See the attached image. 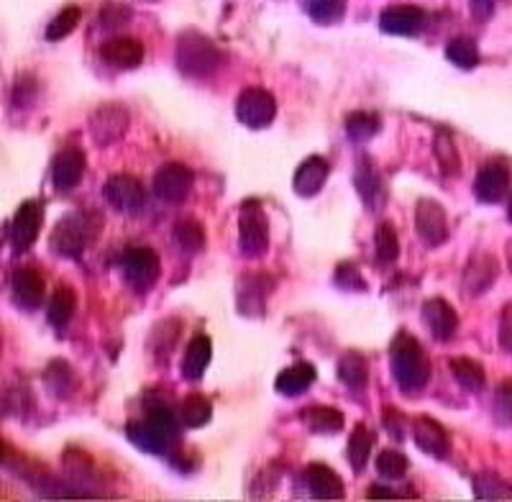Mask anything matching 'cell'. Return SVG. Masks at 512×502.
Segmentation results:
<instances>
[{
    "mask_svg": "<svg viewBox=\"0 0 512 502\" xmlns=\"http://www.w3.org/2000/svg\"><path fill=\"white\" fill-rule=\"evenodd\" d=\"M390 372L392 380L397 382L405 395H418L423 387L428 385L431 377V362L425 357V351L420 349L418 339L413 333L402 331L392 339L390 346Z\"/></svg>",
    "mask_w": 512,
    "mask_h": 502,
    "instance_id": "6da1fadb",
    "label": "cell"
},
{
    "mask_svg": "<svg viewBox=\"0 0 512 502\" xmlns=\"http://www.w3.org/2000/svg\"><path fill=\"white\" fill-rule=\"evenodd\" d=\"M223 54L216 47V41L205 36L203 31L185 29L177 36L175 65L190 80H205L221 70Z\"/></svg>",
    "mask_w": 512,
    "mask_h": 502,
    "instance_id": "7a4b0ae2",
    "label": "cell"
},
{
    "mask_svg": "<svg viewBox=\"0 0 512 502\" xmlns=\"http://www.w3.org/2000/svg\"><path fill=\"white\" fill-rule=\"evenodd\" d=\"M103 218L93 211H75L59 218L49 236V249L64 259H80L90 244L98 239Z\"/></svg>",
    "mask_w": 512,
    "mask_h": 502,
    "instance_id": "3957f363",
    "label": "cell"
},
{
    "mask_svg": "<svg viewBox=\"0 0 512 502\" xmlns=\"http://www.w3.org/2000/svg\"><path fill=\"white\" fill-rule=\"evenodd\" d=\"M239 249L246 259H259L269 249V218L259 200H244L239 208Z\"/></svg>",
    "mask_w": 512,
    "mask_h": 502,
    "instance_id": "277c9868",
    "label": "cell"
},
{
    "mask_svg": "<svg viewBox=\"0 0 512 502\" xmlns=\"http://www.w3.org/2000/svg\"><path fill=\"white\" fill-rule=\"evenodd\" d=\"M162 264H159V254L146 246H131L123 251L121 257V275L123 282L134 292H149L159 280Z\"/></svg>",
    "mask_w": 512,
    "mask_h": 502,
    "instance_id": "5b68a950",
    "label": "cell"
},
{
    "mask_svg": "<svg viewBox=\"0 0 512 502\" xmlns=\"http://www.w3.org/2000/svg\"><path fill=\"white\" fill-rule=\"evenodd\" d=\"M128 126H131V116L121 103H103L88 118L90 136L100 149L118 144L128 134Z\"/></svg>",
    "mask_w": 512,
    "mask_h": 502,
    "instance_id": "8992f818",
    "label": "cell"
},
{
    "mask_svg": "<svg viewBox=\"0 0 512 502\" xmlns=\"http://www.w3.org/2000/svg\"><path fill=\"white\" fill-rule=\"evenodd\" d=\"M236 118L246 129L262 131L277 118V100L264 88H246L236 100Z\"/></svg>",
    "mask_w": 512,
    "mask_h": 502,
    "instance_id": "52a82bcc",
    "label": "cell"
},
{
    "mask_svg": "<svg viewBox=\"0 0 512 502\" xmlns=\"http://www.w3.org/2000/svg\"><path fill=\"white\" fill-rule=\"evenodd\" d=\"M274 290V277L264 272H246L236 285V310L246 318H262L267 298Z\"/></svg>",
    "mask_w": 512,
    "mask_h": 502,
    "instance_id": "ba28073f",
    "label": "cell"
},
{
    "mask_svg": "<svg viewBox=\"0 0 512 502\" xmlns=\"http://www.w3.org/2000/svg\"><path fill=\"white\" fill-rule=\"evenodd\" d=\"M192 185H195V175H192L190 167L180 162H167L162 164L157 172H154L152 190L162 203L177 205L182 200H187V195L192 193Z\"/></svg>",
    "mask_w": 512,
    "mask_h": 502,
    "instance_id": "9c48e42d",
    "label": "cell"
},
{
    "mask_svg": "<svg viewBox=\"0 0 512 502\" xmlns=\"http://www.w3.org/2000/svg\"><path fill=\"white\" fill-rule=\"evenodd\" d=\"M41 221H44V211H41L39 200H24L18 205V211L13 213L11 223H8V241H11L13 251L24 254L36 244Z\"/></svg>",
    "mask_w": 512,
    "mask_h": 502,
    "instance_id": "30bf717a",
    "label": "cell"
},
{
    "mask_svg": "<svg viewBox=\"0 0 512 502\" xmlns=\"http://www.w3.org/2000/svg\"><path fill=\"white\" fill-rule=\"evenodd\" d=\"M105 203L123 216H139L146 205V193L139 180L128 175H113L103 185Z\"/></svg>",
    "mask_w": 512,
    "mask_h": 502,
    "instance_id": "8fae6325",
    "label": "cell"
},
{
    "mask_svg": "<svg viewBox=\"0 0 512 502\" xmlns=\"http://www.w3.org/2000/svg\"><path fill=\"white\" fill-rule=\"evenodd\" d=\"M415 231H418V236L423 239V244L431 246V249L446 244L448 241L446 208L431 198L418 200V205H415Z\"/></svg>",
    "mask_w": 512,
    "mask_h": 502,
    "instance_id": "7c38bea8",
    "label": "cell"
},
{
    "mask_svg": "<svg viewBox=\"0 0 512 502\" xmlns=\"http://www.w3.org/2000/svg\"><path fill=\"white\" fill-rule=\"evenodd\" d=\"M44 295H47V287H44V277L36 272V269H16L11 277V300L18 310L24 313H34L44 305Z\"/></svg>",
    "mask_w": 512,
    "mask_h": 502,
    "instance_id": "4fadbf2b",
    "label": "cell"
},
{
    "mask_svg": "<svg viewBox=\"0 0 512 502\" xmlns=\"http://www.w3.org/2000/svg\"><path fill=\"white\" fill-rule=\"evenodd\" d=\"M425 26V11L418 6H387L379 13V29L390 36H418Z\"/></svg>",
    "mask_w": 512,
    "mask_h": 502,
    "instance_id": "5bb4252c",
    "label": "cell"
},
{
    "mask_svg": "<svg viewBox=\"0 0 512 502\" xmlns=\"http://www.w3.org/2000/svg\"><path fill=\"white\" fill-rule=\"evenodd\" d=\"M497 275H500V262H497L495 254L477 251L464 267V292L472 298H479L495 285Z\"/></svg>",
    "mask_w": 512,
    "mask_h": 502,
    "instance_id": "9a60e30c",
    "label": "cell"
},
{
    "mask_svg": "<svg viewBox=\"0 0 512 502\" xmlns=\"http://www.w3.org/2000/svg\"><path fill=\"white\" fill-rule=\"evenodd\" d=\"M85 164H88V157L77 146H67L54 157L52 182L59 193H72L80 185L82 175H85Z\"/></svg>",
    "mask_w": 512,
    "mask_h": 502,
    "instance_id": "2e32d148",
    "label": "cell"
},
{
    "mask_svg": "<svg viewBox=\"0 0 512 502\" xmlns=\"http://www.w3.org/2000/svg\"><path fill=\"white\" fill-rule=\"evenodd\" d=\"M100 57L116 70H136L144 62V44L134 36H111L100 44Z\"/></svg>",
    "mask_w": 512,
    "mask_h": 502,
    "instance_id": "e0dca14e",
    "label": "cell"
},
{
    "mask_svg": "<svg viewBox=\"0 0 512 502\" xmlns=\"http://www.w3.org/2000/svg\"><path fill=\"white\" fill-rule=\"evenodd\" d=\"M507 190H510V172L500 162L484 164L482 170L477 172V177H474V195L484 205L500 203L507 195Z\"/></svg>",
    "mask_w": 512,
    "mask_h": 502,
    "instance_id": "ac0fdd59",
    "label": "cell"
},
{
    "mask_svg": "<svg viewBox=\"0 0 512 502\" xmlns=\"http://www.w3.org/2000/svg\"><path fill=\"white\" fill-rule=\"evenodd\" d=\"M413 438L418 449L423 454L433 456V459H448L451 454V438L443 431V426L428 415H420L413 423Z\"/></svg>",
    "mask_w": 512,
    "mask_h": 502,
    "instance_id": "d6986e66",
    "label": "cell"
},
{
    "mask_svg": "<svg viewBox=\"0 0 512 502\" xmlns=\"http://www.w3.org/2000/svg\"><path fill=\"white\" fill-rule=\"evenodd\" d=\"M303 482L315 500H344V479L338 477L328 464H310L303 472Z\"/></svg>",
    "mask_w": 512,
    "mask_h": 502,
    "instance_id": "ffe728a7",
    "label": "cell"
},
{
    "mask_svg": "<svg viewBox=\"0 0 512 502\" xmlns=\"http://www.w3.org/2000/svg\"><path fill=\"white\" fill-rule=\"evenodd\" d=\"M423 321L436 341L454 339V333L459 331V313L443 298H431L423 305Z\"/></svg>",
    "mask_w": 512,
    "mask_h": 502,
    "instance_id": "44dd1931",
    "label": "cell"
},
{
    "mask_svg": "<svg viewBox=\"0 0 512 502\" xmlns=\"http://www.w3.org/2000/svg\"><path fill=\"white\" fill-rule=\"evenodd\" d=\"M328 175H331V167L323 157H308L300 167L295 170L292 177V190L300 198H315V195L326 187Z\"/></svg>",
    "mask_w": 512,
    "mask_h": 502,
    "instance_id": "7402d4cb",
    "label": "cell"
},
{
    "mask_svg": "<svg viewBox=\"0 0 512 502\" xmlns=\"http://www.w3.org/2000/svg\"><path fill=\"white\" fill-rule=\"evenodd\" d=\"M144 418L149 423H154L169 441H175V438L180 436V415L175 413V408H172L159 392H146Z\"/></svg>",
    "mask_w": 512,
    "mask_h": 502,
    "instance_id": "603a6c76",
    "label": "cell"
},
{
    "mask_svg": "<svg viewBox=\"0 0 512 502\" xmlns=\"http://www.w3.org/2000/svg\"><path fill=\"white\" fill-rule=\"evenodd\" d=\"M315 377H318V372H315L313 364L297 362L277 374V380H274V390L285 397H300V395H305L310 387H313Z\"/></svg>",
    "mask_w": 512,
    "mask_h": 502,
    "instance_id": "cb8c5ba5",
    "label": "cell"
},
{
    "mask_svg": "<svg viewBox=\"0 0 512 502\" xmlns=\"http://www.w3.org/2000/svg\"><path fill=\"white\" fill-rule=\"evenodd\" d=\"M300 421L315 436H336L344 431V413L331 405H308L300 415Z\"/></svg>",
    "mask_w": 512,
    "mask_h": 502,
    "instance_id": "d4e9b609",
    "label": "cell"
},
{
    "mask_svg": "<svg viewBox=\"0 0 512 502\" xmlns=\"http://www.w3.org/2000/svg\"><path fill=\"white\" fill-rule=\"evenodd\" d=\"M210 359H213V341H210V336L200 333L190 341L185 357H182V377L187 382L203 380L205 369L210 367Z\"/></svg>",
    "mask_w": 512,
    "mask_h": 502,
    "instance_id": "484cf974",
    "label": "cell"
},
{
    "mask_svg": "<svg viewBox=\"0 0 512 502\" xmlns=\"http://www.w3.org/2000/svg\"><path fill=\"white\" fill-rule=\"evenodd\" d=\"M354 187L369 211H382L384 208V182H382V175L374 170V164L364 162L359 170L354 172Z\"/></svg>",
    "mask_w": 512,
    "mask_h": 502,
    "instance_id": "4316f807",
    "label": "cell"
},
{
    "mask_svg": "<svg viewBox=\"0 0 512 502\" xmlns=\"http://www.w3.org/2000/svg\"><path fill=\"white\" fill-rule=\"evenodd\" d=\"M126 438L136 449H141L144 454H154V456H162L169 446V438L159 431L154 423L144 421H136V423H128L126 426Z\"/></svg>",
    "mask_w": 512,
    "mask_h": 502,
    "instance_id": "83f0119b",
    "label": "cell"
},
{
    "mask_svg": "<svg viewBox=\"0 0 512 502\" xmlns=\"http://www.w3.org/2000/svg\"><path fill=\"white\" fill-rule=\"evenodd\" d=\"M336 377L344 382L346 387H351V390H361L369 380L367 357L359 354V351H346V354H341L336 364Z\"/></svg>",
    "mask_w": 512,
    "mask_h": 502,
    "instance_id": "f1b7e54d",
    "label": "cell"
},
{
    "mask_svg": "<svg viewBox=\"0 0 512 502\" xmlns=\"http://www.w3.org/2000/svg\"><path fill=\"white\" fill-rule=\"evenodd\" d=\"M75 308H77V295L72 287L62 285L52 292V300L47 305V321L49 326L57 328V331H64L67 323L72 321L75 316Z\"/></svg>",
    "mask_w": 512,
    "mask_h": 502,
    "instance_id": "f546056e",
    "label": "cell"
},
{
    "mask_svg": "<svg viewBox=\"0 0 512 502\" xmlns=\"http://www.w3.org/2000/svg\"><path fill=\"white\" fill-rule=\"evenodd\" d=\"M433 154L438 159V167L446 177H456L461 172V154L456 149V141L451 136V131L438 129L433 136Z\"/></svg>",
    "mask_w": 512,
    "mask_h": 502,
    "instance_id": "4dcf8cb0",
    "label": "cell"
},
{
    "mask_svg": "<svg viewBox=\"0 0 512 502\" xmlns=\"http://www.w3.org/2000/svg\"><path fill=\"white\" fill-rule=\"evenodd\" d=\"M41 380L47 385L49 395L59 397H70L72 390H75V374H72V367L64 359H54V362L47 364L44 374H41Z\"/></svg>",
    "mask_w": 512,
    "mask_h": 502,
    "instance_id": "1f68e13d",
    "label": "cell"
},
{
    "mask_svg": "<svg viewBox=\"0 0 512 502\" xmlns=\"http://www.w3.org/2000/svg\"><path fill=\"white\" fill-rule=\"evenodd\" d=\"M451 374H454L456 385L466 392H482L487 385V377H484L482 364L474 362L469 357H454L451 359Z\"/></svg>",
    "mask_w": 512,
    "mask_h": 502,
    "instance_id": "d6a6232c",
    "label": "cell"
},
{
    "mask_svg": "<svg viewBox=\"0 0 512 502\" xmlns=\"http://www.w3.org/2000/svg\"><path fill=\"white\" fill-rule=\"evenodd\" d=\"M346 136L351 141H372L382 131V118L374 111H354L346 116Z\"/></svg>",
    "mask_w": 512,
    "mask_h": 502,
    "instance_id": "836d02e7",
    "label": "cell"
},
{
    "mask_svg": "<svg viewBox=\"0 0 512 502\" xmlns=\"http://www.w3.org/2000/svg\"><path fill=\"white\" fill-rule=\"evenodd\" d=\"M210 418H213V403H210L205 395L192 392V395H187L185 400H182V405H180L182 426L203 428V426H208Z\"/></svg>",
    "mask_w": 512,
    "mask_h": 502,
    "instance_id": "e575fe53",
    "label": "cell"
},
{
    "mask_svg": "<svg viewBox=\"0 0 512 502\" xmlns=\"http://www.w3.org/2000/svg\"><path fill=\"white\" fill-rule=\"evenodd\" d=\"M446 59L459 70H474L479 65L477 41L469 36H456L446 44Z\"/></svg>",
    "mask_w": 512,
    "mask_h": 502,
    "instance_id": "d590c367",
    "label": "cell"
},
{
    "mask_svg": "<svg viewBox=\"0 0 512 502\" xmlns=\"http://www.w3.org/2000/svg\"><path fill=\"white\" fill-rule=\"evenodd\" d=\"M372 433H369L367 426H356L349 436V444H346V459H349L351 469L354 472H361L367 467L369 454H372Z\"/></svg>",
    "mask_w": 512,
    "mask_h": 502,
    "instance_id": "8d00e7d4",
    "label": "cell"
},
{
    "mask_svg": "<svg viewBox=\"0 0 512 502\" xmlns=\"http://www.w3.org/2000/svg\"><path fill=\"white\" fill-rule=\"evenodd\" d=\"M374 249H377V262L379 264H395L400 257V239L397 231L390 221H382L374 231Z\"/></svg>",
    "mask_w": 512,
    "mask_h": 502,
    "instance_id": "74e56055",
    "label": "cell"
},
{
    "mask_svg": "<svg viewBox=\"0 0 512 502\" xmlns=\"http://www.w3.org/2000/svg\"><path fill=\"white\" fill-rule=\"evenodd\" d=\"M305 13L318 26L338 24L346 13V0H305Z\"/></svg>",
    "mask_w": 512,
    "mask_h": 502,
    "instance_id": "f35d334b",
    "label": "cell"
},
{
    "mask_svg": "<svg viewBox=\"0 0 512 502\" xmlns=\"http://www.w3.org/2000/svg\"><path fill=\"white\" fill-rule=\"evenodd\" d=\"M172 236H175L177 246L185 254H200L205 249V228L198 221H192V218H185V221L177 223L172 228Z\"/></svg>",
    "mask_w": 512,
    "mask_h": 502,
    "instance_id": "ab89813d",
    "label": "cell"
},
{
    "mask_svg": "<svg viewBox=\"0 0 512 502\" xmlns=\"http://www.w3.org/2000/svg\"><path fill=\"white\" fill-rule=\"evenodd\" d=\"M474 497L479 500H512V485L495 472H482L474 477Z\"/></svg>",
    "mask_w": 512,
    "mask_h": 502,
    "instance_id": "60d3db41",
    "label": "cell"
},
{
    "mask_svg": "<svg viewBox=\"0 0 512 502\" xmlns=\"http://www.w3.org/2000/svg\"><path fill=\"white\" fill-rule=\"evenodd\" d=\"M177 339H180V321L169 318V321H162L159 326H154L152 336H149V349L154 351V357L164 359L169 351L175 349Z\"/></svg>",
    "mask_w": 512,
    "mask_h": 502,
    "instance_id": "b9f144b4",
    "label": "cell"
},
{
    "mask_svg": "<svg viewBox=\"0 0 512 502\" xmlns=\"http://www.w3.org/2000/svg\"><path fill=\"white\" fill-rule=\"evenodd\" d=\"M62 464H64V469L70 472V477L75 479L77 485H88V482H93V477H95L93 459H90V456L85 454V451H80V449H75V446H70V449L64 451Z\"/></svg>",
    "mask_w": 512,
    "mask_h": 502,
    "instance_id": "7bdbcfd3",
    "label": "cell"
},
{
    "mask_svg": "<svg viewBox=\"0 0 512 502\" xmlns=\"http://www.w3.org/2000/svg\"><path fill=\"white\" fill-rule=\"evenodd\" d=\"M82 18V11L80 6H67L62 8V11L57 13V16L52 18V24L47 26V41H62L67 39V36L72 34V31L77 29V24H80Z\"/></svg>",
    "mask_w": 512,
    "mask_h": 502,
    "instance_id": "ee69618b",
    "label": "cell"
},
{
    "mask_svg": "<svg viewBox=\"0 0 512 502\" xmlns=\"http://www.w3.org/2000/svg\"><path fill=\"white\" fill-rule=\"evenodd\" d=\"M408 469H410L408 456L400 454V451L384 449L382 454L377 456V472H379V477L390 479V482H395V479L405 477V474H408Z\"/></svg>",
    "mask_w": 512,
    "mask_h": 502,
    "instance_id": "f6af8a7d",
    "label": "cell"
},
{
    "mask_svg": "<svg viewBox=\"0 0 512 502\" xmlns=\"http://www.w3.org/2000/svg\"><path fill=\"white\" fill-rule=\"evenodd\" d=\"M492 415L500 428L512 426V380H505L497 385L495 400H492Z\"/></svg>",
    "mask_w": 512,
    "mask_h": 502,
    "instance_id": "bcb514c9",
    "label": "cell"
},
{
    "mask_svg": "<svg viewBox=\"0 0 512 502\" xmlns=\"http://www.w3.org/2000/svg\"><path fill=\"white\" fill-rule=\"evenodd\" d=\"M333 285L344 292H367L369 290L367 280L361 277V272L351 262H341L336 269H333Z\"/></svg>",
    "mask_w": 512,
    "mask_h": 502,
    "instance_id": "7dc6e473",
    "label": "cell"
},
{
    "mask_svg": "<svg viewBox=\"0 0 512 502\" xmlns=\"http://www.w3.org/2000/svg\"><path fill=\"white\" fill-rule=\"evenodd\" d=\"M36 95H39V90H36L34 77H18L11 90V106L18 111L31 108L36 103Z\"/></svg>",
    "mask_w": 512,
    "mask_h": 502,
    "instance_id": "c3c4849f",
    "label": "cell"
},
{
    "mask_svg": "<svg viewBox=\"0 0 512 502\" xmlns=\"http://www.w3.org/2000/svg\"><path fill=\"white\" fill-rule=\"evenodd\" d=\"M128 18H131V8L118 3V0H108L100 11V26L105 31H118L128 24Z\"/></svg>",
    "mask_w": 512,
    "mask_h": 502,
    "instance_id": "681fc988",
    "label": "cell"
},
{
    "mask_svg": "<svg viewBox=\"0 0 512 502\" xmlns=\"http://www.w3.org/2000/svg\"><path fill=\"white\" fill-rule=\"evenodd\" d=\"M497 341L500 349L512 354V303H507L500 313V328H497Z\"/></svg>",
    "mask_w": 512,
    "mask_h": 502,
    "instance_id": "f907efd6",
    "label": "cell"
},
{
    "mask_svg": "<svg viewBox=\"0 0 512 502\" xmlns=\"http://www.w3.org/2000/svg\"><path fill=\"white\" fill-rule=\"evenodd\" d=\"M384 428H387V433H390L395 441H402V438H405V418H402L397 410L390 408L384 413Z\"/></svg>",
    "mask_w": 512,
    "mask_h": 502,
    "instance_id": "816d5d0a",
    "label": "cell"
},
{
    "mask_svg": "<svg viewBox=\"0 0 512 502\" xmlns=\"http://www.w3.org/2000/svg\"><path fill=\"white\" fill-rule=\"evenodd\" d=\"M469 8H472L474 18L479 21H487L495 13V0H469Z\"/></svg>",
    "mask_w": 512,
    "mask_h": 502,
    "instance_id": "f5cc1de1",
    "label": "cell"
},
{
    "mask_svg": "<svg viewBox=\"0 0 512 502\" xmlns=\"http://www.w3.org/2000/svg\"><path fill=\"white\" fill-rule=\"evenodd\" d=\"M369 500H377V497H382V500H387V497H397V492H390V487H379V485H372L367 492Z\"/></svg>",
    "mask_w": 512,
    "mask_h": 502,
    "instance_id": "db71d44e",
    "label": "cell"
},
{
    "mask_svg": "<svg viewBox=\"0 0 512 502\" xmlns=\"http://www.w3.org/2000/svg\"><path fill=\"white\" fill-rule=\"evenodd\" d=\"M507 218L512 221V198H510V205H507Z\"/></svg>",
    "mask_w": 512,
    "mask_h": 502,
    "instance_id": "11a10c76",
    "label": "cell"
},
{
    "mask_svg": "<svg viewBox=\"0 0 512 502\" xmlns=\"http://www.w3.org/2000/svg\"><path fill=\"white\" fill-rule=\"evenodd\" d=\"M507 262H510V269H512V246H510V251H507Z\"/></svg>",
    "mask_w": 512,
    "mask_h": 502,
    "instance_id": "9f6ffc18",
    "label": "cell"
},
{
    "mask_svg": "<svg viewBox=\"0 0 512 502\" xmlns=\"http://www.w3.org/2000/svg\"><path fill=\"white\" fill-rule=\"evenodd\" d=\"M144 3H157V0H144Z\"/></svg>",
    "mask_w": 512,
    "mask_h": 502,
    "instance_id": "6f0895ef",
    "label": "cell"
}]
</instances>
